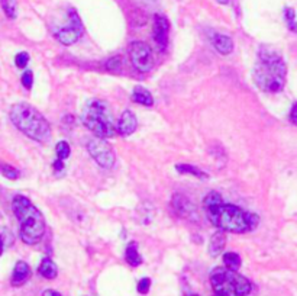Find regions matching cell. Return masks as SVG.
<instances>
[{
	"instance_id": "cell-1",
	"label": "cell",
	"mask_w": 297,
	"mask_h": 296,
	"mask_svg": "<svg viewBox=\"0 0 297 296\" xmlns=\"http://www.w3.org/2000/svg\"><path fill=\"white\" fill-rule=\"evenodd\" d=\"M203 206L211 224L223 233H250L254 231L259 224V216L256 213L244 211L231 203H225L217 192H211L205 197Z\"/></svg>"
},
{
	"instance_id": "cell-2",
	"label": "cell",
	"mask_w": 297,
	"mask_h": 296,
	"mask_svg": "<svg viewBox=\"0 0 297 296\" xmlns=\"http://www.w3.org/2000/svg\"><path fill=\"white\" fill-rule=\"evenodd\" d=\"M287 67L273 47L261 45L254 67V82L265 93H278L286 85Z\"/></svg>"
},
{
	"instance_id": "cell-3",
	"label": "cell",
	"mask_w": 297,
	"mask_h": 296,
	"mask_svg": "<svg viewBox=\"0 0 297 296\" xmlns=\"http://www.w3.org/2000/svg\"><path fill=\"white\" fill-rule=\"evenodd\" d=\"M12 209L21 224L19 235L22 241L28 246L41 243L45 234V221L38 208L26 196L16 195L12 200Z\"/></svg>"
},
{
	"instance_id": "cell-4",
	"label": "cell",
	"mask_w": 297,
	"mask_h": 296,
	"mask_svg": "<svg viewBox=\"0 0 297 296\" xmlns=\"http://www.w3.org/2000/svg\"><path fill=\"white\" fill-rule=\"evenodd\" d=\"M10 121L15 127L38 143H48L51 138V127L42 113L29 103H16L10 109Z\"/></svg>"
},
{
	"instance_id": "cell-5",
	"label": "cell",
	"mask_w": 297,
	"mask_h": 296,
	"mask_svg": "<svg viewBox=\"0 0 297 296\" xmlns=\"http://www.w3.org/2000/svg\"><path fill=\"white\" fill-rule=\"evenodd\" d=\"M83 125L91 131L97 138H112L116 134L112 110L107 102L100 99H91L85 103L80 116Z\"/></svg>"
},
{
	"instance_id": "cell-6",
	"label": "cell",
	"mask_w": 297,
	"mask_h": 296,
	"mask_svg": "<svg viewBox=\"0 0 297 296\" xmlns=\"http://www.w3.org/2000/svg\"><path fill=\"white\" fill-rule=\"evenodd\" d=\"M211 283L217 295L247 296L251 294V282L235 270L226 267H216L211 273Z\"/></svg>"
},
{
	"instance_id": "cell-7",
	"label": "cell",
	"mask_w": 297,
	"mask_h": 296,
	"mask_svg": "<svg viewBox=\"0 0 297 296\" xmlns=\"http://www.w3.org/2000/svg\"><path fill=\"white\" fill-rule=\"evenodd\" d=\"M85 32L83 22L80 19L76 9L70 7L65 13V22H60L52 26V34L58 43L63 45H73L76 44Z\"/></svg>"
},
{
	"instance_id": "cell-8",
	"label": "cell",
	"mask_w": 297,
	"mask_h": 296,
	"mask_svg": "<svg viewBox=\"0 0 297 296\" xmlns=\"http://www.w3.org/2000/svg\"><path fill=\"white\" fill-rule=\"evenodd\" d=\"M129 58L133 64V67L141 73H148L154 68V54L152 49L147 43L142 41H133L129 44Z\"/></svg>"
},
{
	"instance_id": "cell-9",
	"label": "cell",
	"mask_w": 297,
	"mask_h": 296,
	"mask_svg": "<svg viewBox=\"0 0 297 296\" xmlns=\"http://www.w3.org/2000/svg\"><path fill=\"white\" fill-rule=\"evenodd\" d=\"M88 154L91 158L102 167V169H110L115 164V151L110 147V144L103 138H93L87 144Z\"/></svg>"
},
{
	"instance_id": "cell-10",
	"label": "cell",
	"mask_w": 297,
	"mask_h": 296,
	"mask_svg": "<svg viewBox=\"0 0 297 296\" xmlns=\"http://www.w3.org/2000/svg\"><path fill=\"white\" fill-rule=\"evenodd\" d=\"M169 34H170V21L164 15L154 16V28L152 38L160 48V51H166L169 45Z\"/></svg>"
},
{
	"instance_id": "cell-11",
	"label": "cell",
	"mask_w": 297,
	"mask_h": 296,
	"mask_svg": "<svg viewBox=\"0 0 297 296\" xmlns=\"http://www.w3.org/2000/svg\"><path fill=\"white\" fill-rule=\"evenodd\" d=\"M172 208L180 216L187 218V219H197V208L190 202L189 197H186L184 195H174L172 197Z\"/></svg>"
},
{
	"instance_id": "cell-12",
	"label": "cell",
	"mask_w": 297,
	"mask_h": 296,
	"mask_svg": "<svg viewBox=\"0 0 297 296\" xmlns=\"http://www.w3.org/2000/svg\"><path fill=\"white\" fill-rule=\"evenodd\" d=\"M138 127V121H136V116L133 112H130L129 109L124 110L121 113V118L118 119V124H116V132L119 135H124V137H127L130 134L135 132V129Z\"/></svg>"
},
{
	"instance_id": "cell-13",
	"label": "cell",
	"mask_w": 297,
	"mask_h": 296,
	"mask_svg": "<svg viewBox=\"0 0 297 296\" xmlns=\"http://www.w3.org/2000/svg\"><path fill=\"white\" fill-rule=\"evenodd\" d=\"M211 41H212L213 48L219 54H222V55H228V54H231L234 51V41L228 35L214 32L212 35V38H211Z\"/></svg>"
},
{
	"instance_id": "cell-14",
	"label": "cell",
	"mask_w": 297,
	"mask_h": 296,
	"mask_svg": "<svg viewBox=\"0 0 297 296\" xmlns=\"http://www.w3.org/2000/svg\"><path fill=\"white\" fill-rule=\"evenodd\" d=\"M31 276V269L28 266V263L25 261H18L15 269H13V275H12V285L13 286H22L23 283H26V280Z\"/></svg>"
},
{
	"instance_id": "cell-15",
	"label": "cell",
	"mask_w": 297,
	"mask_h": 296,
	"mask_svg": "<svg viewBox=\"0 0 297 296\" xmlns=\"http://www.w3.org/2000/svg\"><path fill=\"white\" fill-rule=\"evenodd\" d=\"M225 244H226V234L223 233V231H220V230L216 231L211 237V241H209V254L212 257L219 255V254L222 253Z\"/></svg>"
},
{
	"instance_id": "cell-16",
	"label": "cell",
	"mask_w": 297,
	"mask_h": 296,
	"mask_svg": "<svg viewBox=\"0 0 297 296\" xmlns=\"http://www.w3.org/2000/svg\"><path fill=\"white\" fill-rule=\"evenodd\" d=\"M132 100L135 103H138V105L148 106V107L154 105V98H152L151 92L147 90L145 87H142V86H136L133 89V92H132Z\"/></svg>"
},
{
	"instance_id": "cell-17",
	"label": "cell",
	"mask_w": 297,
	"mask_h": 296,
	"mask_svg": "<svg viewBox=\"0 0 297 296\" xmlns=\"http://www.w3.org/2000/svg\"><path fill=\"white\" fill-rule=\"evenodd\" d=\"M40 275L43 276L45 279H55L57 276H58V267H57V264L49 258V257H45L42 258V261H41V264H40Z\"/></svg>"
},
{
	"instance_id": "cell-18",
	"label": "cell",
	"mask_w": 297,
	"mask_h": 296,
	"mask_svg": "<svg viewBox=\"0 0 297 296\" xmlns=\"http://www.w3.org/2000/svg\"><path fill=\"white\" fill-rule=\"evenodd\" d=\"M125 260L127 261L129 266L132 267H136L142 263V257L138 251V244L136 243H129L125 250Z\"/></svg>"
},
{
	"instance_id": "cell-19",
	"label": "cell",
	"mask_w": 297,
	"mask_h": 296,
	"mask_svg": "<svg viewBox=\"0 0 297 296\" xmlns=\"http://www.w3.org/2000/svg\"><path fill=\"white\" fill-rule=\"evenodd\" d=\"M223 264H225L226 269H229V270H235V272H236V270L241 267L242 260H241L239 254L231 251V253L223 254Z\"/></svg>"
},
{
	"instance_id": "cell-20",
	"label": "cell",
	"mask_w": 297,
	"mask_h": 296,
	"mask_svg": "<svg viewBox=\"0 0 297 296\" xmlns=\"http://www.w3.org/2000/svg\"><path fill=\"white\" fill-rule=\"evenodd\" d=\"M175 170L177 173L180 174H191L194 177H200V179H206L208 174L203 173L200 169H197L196 166H191V164H177L175 166Z\"/></svg>"
},
{
	"instance_id": "cell-21",
	"label": "cell",
	"mask_w": 297,
	"mask_h": 296,
	"mask_svg": "<svg viewBox=\"0 0 297 296\" xmlns=\"http://www.w3.org/2000/svg\"><path fill=\"white\" fill-rule=\"evenodd\" d=\"M1 9L9 19L16 18V0H0Z\"/></svg>"
},
{
	"instance_id": "cell-22",
	"label": "cell",
	"mask_w": 297,
	"mask_h": 296,
	"mask_svg": "<svg viewBox=\"0 0 297 296\" xmlns=\"http://www.w3.org/2000/svg\"><path fill=\"white\" fill-rule=\"evenodd\" d=\"M55 152H57V157L58 160H67L71 154V148L70 144L67 141H60L57 146H55Z\"/></svg>"
},
{
	"instance_id": "cell-23",
	"label": "cell",
	"mask_w": 297,
	"mask_h": 296,
	"mask_svg": "<svg viewBox=\"0 0 297 296\" xmlns=\"http://www.w3.org/2000/svg\"><path fill=\"white\" fill-rule=\"evenodd\" d=\"M0 173L9 180H16L19 177V171L18 170L13 169L9 164H4V163H0Z\"/></svg>"
},
{
	"instance_id": "cell-24",
	"label": "cell",
	"mask_w": 297,
	"mask_h": 296,
	"mask_svg": "<svg viewBox=\"0 0 297 296\" xmlns=\"http://www.w3.org/2000/svg\"><path fill=\"white\" fill-rule=\"evenodd\" d=\"M284 19H286V23H287L289 29H290L292 32H295V31H296V15H295V9L287 7V9L284 10Z\"/></svg>"
},
{
	"instance_id": "cell-25",
	"label": "cell",
	"mask_w": 297,
	"mask_h": 296,
	"mask_svg": "<svg viewBox=\"0 0 297 296\" xmlns=\"http://www.w3.org/2000/svg\"><path fill=\"white\" fill-rule=\"evenodd\" d=\"M121 67H122V58L119 55L116 57H112L109 58L106 63V70L107 71H112V73H118L121 71Z\"/></svg>"
},
{
	"instance_id": "cell-26",
	"label": "cell",
	"mask_w": 297,
	"mask_h": 296,
	"mask_svg": "<svg viewBox=\"0 0 297 296\" xmlns=\"http://www.w3.org/2000/svg\"><path fill=\"white\" fill-rule=\"evenodd\" d=\"M22 85H23V87L25 89H31L32 87V85H34V73L32 71H25L23 74H22Z\"/></svg>"
},
{
	"instance_id": "cell-27",
	"label": "cell",
	"mask_w": 297,
	"mask_h": 296,
	"mask_svg": "<svg viewBox=\"0 0 297 296\" xmlns=\"http://www.w3.org/2000/svg\"><path fill=\"white\" fill-rule=\"evenodd\" d=\"M149 288H151V279H149V277H144V279L139 280V283H138V292H139L141 295L148 294Z\"/></svg>"
},
{
	"instance_id": "cell-28",
	"label": "cell",
	"mask_w": 297,
	"mask_h": 296,
	"mask_svg": "<svg viewBox=\"0 0 297 296\" xmlns=\"http://www.w3.org/2000/svg\"><path fill=\"white\" fill-rule=\"evenodd\" d=\"M28 61H29V55H28V52H19V54L16 55V58H15V63H16V65H18L19 68L26 67Z\"/></svg>"
},
{
	"instance_id": "cell-29",
	"label": "cell",
	"mask_w": 297,
	"mask_h": 296,
	"mask_svg": "<svg viewBox=\"0 0 297 296\" xmlns=\"http://www.w3.org/2000/svg\"><path fill=\"white\" fill-rule=\"evenodd\" d=\"M52 169H54V171H55L57 174L63 173L64 170H65V166H64V160H58V158H57V161H54V164H52Z\"/></svg>"
},
{
	"instance_id": "cell-30",
	"label": "cell",
	"mask_w": 297,
	"mask_h": 296,
	"mask_svg": "<svg viewBox=\"0 0 297 296\" xmlns=\"http://www.w3.org/2000/svg\"><path fill=\"white\" fill-rule=\"evenodd\" d=\"M290 122L293 124V125H296L297 124V105L292 106V112H290Z\"/></svg>"
},
{
	"instance_id": "cell-31",
	"label": "cell",
	"mask_w": 297,
	"mask_h": 296,
	"mask_svg": "<svg viewBox=\"0 0 297 296\" xmlns=\"http://www.w3.org/2000/svg\"><path fill=\"white\" fill-rule=\"evenodd\" d=\"M42 296H63L61 294H58L57 291H52V289H48L42 294Z\"/></svg>"
},
{
	"instance_id": "cell-32",
	"label": "cell",
	"mask_w": 297,
	"mask_h": 296,
	"mask_svg": "<svg viewBox=\"0 0 297 296\" xmlns=\"http://www.w3.org/2000/svg\"><path fill=\"white\" fill-rule=\"evenodd\" d=\"M217 3H220V4H228L229 3V0H216Z\"/></svg>"
},
{
	"instance_id": "cell-33",
	"label": "cell",
	"mask_w": 297,
	"mask_h": 296,
	"mask_svg": "<svg viewBox=\"0 0 297 296\" xmlns=\"http://www.w3.org/2000/svg\"><path fill=\"white\" fill-rule=\"evenodd\" d=\"M3 253V243H1V240H0V255Z\"/></svg>"
},
{
	"instance_id": "cell-34",
	"label": "cell",
	"mask_w": 297,
	"mask_h": 296,
	"mask_svg": "<svg viewBox=\"0 0 297 296\" xmlns=\"http://www.w3.org/2000/svg\"><path fill=\"white\" fill-rule=\"evenodd\" d=\"M147 1H154V0H147Z\"/></svg>"
},
{
	"instance_id": "cell-35",
	"label": "cell",
	"mask_w": 297,
	"mask_h": 296,
	"mask_svg": "<svg viewBox=\"0 0 297 296\" xmlns=\"http://www.w3.org/2000/svg\"><path fill=\"white\" fill-rule=\"evenodd\" d=\"M191 296H197V295H191Z\"/></svg>"
}]
</instances>
